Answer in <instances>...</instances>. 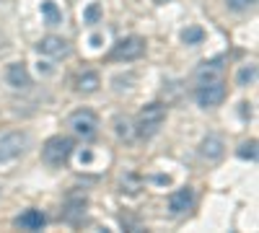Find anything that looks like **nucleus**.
I'll return each instance as SVG.
<instances>
[{
	"instance_id": "2eb2a0df",
	"label": "nucleus",
	"mask_w": 259,
	"mask_h": 233,
	"mask_svg": "<svg viewBox=\"0 0 259 233\" xmlns=\"http://www.w3.org/2000/svg\"><path fill=\"white\" fill-rule=\"evenodd\" d=\"M41 16H45L47 26H57L62 21V13L57 11V6L52 3V0H41Z\"/></svg>"
},
{
	"instance_id": "f3484780",
	"label": "nucleus",
	"mask_w": 259,
	"mask_h": 233,
	"mask_svg": "<svg viewBox=\"0 0 259 233\" xmlns=\"http://www.w3.org/2000/svg\"><path fill=\"white\" fill-rule=\"evenodd\" d=\"M239 158L244 161H256V140H246L239 145Z\"/></svg>"
},
{
	"instance_id": "1a4fd4ad",
	"label": "nucleus",
	"mask_w": 259,
	"mask_h": 233,
	"mask_svg": "<svg viewBox=\"0 0 259 233\" xmlns=\"http://www.w3.org/2000/svg\"><path fill=\"white\" fill-rule=\"evenodd\" d=\"M36 50L41 55H47V57H68L70 55V44L62 36H45L36 44Z\"/></svg>"
},
{
	"instance_id": "423d86ee",
	"label": "nucleus",
	"mask_w": 259,
	"mask_h": 233,
	"mask_svg": "<svg viewBox=\"0 0 259 233\" xmlns=\"http://www.w3.org/2000/svg\"><path fill=\"white\" fill-rule=\"evenodd\" d=\"M197 104L202 109H212V107H221L223 99H226V86L223 80H212V83H200L197 94H194Z\"/></svg>"
},
{
	"instance_id": "0eeeda50",
	"label": "nucleus",
	"mask_w": 259,
	"mask_h": 233,
	"mask_svg": "<svg viewBox=\"0 0 259 233\" xmlns=\"http://www.w3.org/2000/svg\"><path fill=\"white\" fill-rule=\"evenodd\" d=\"M6 80H8L11 88H18V91L29 88L31 86V75H29L26 62H11V65L6 68Z\"/></svg>"
},
{
	"instance_id": "20e7f679",
	"label": "nucleus",
	"mask_w": 259,
	"mask_h": 233,
	"mask_svg": "<svg viewBox=\"0 0 259 233\" xmlns=\"http://www.w3.org/2000/svg\"><path fill=\"white\" fill-rule=\"evenodd\" d=\"M29 148V135L21 130H11L0 135V163H8L13 158H18Z\"/></svg>"
},
{
	"instance_id": "4468645a",
	"label": "nucleus",
	"mask_w": 259,
	"mask_h": 233,
	"mask_svg": "<svg viewBox=\"0 0 259 233\" xmlns=\"http://www.w3.org/2000/svg\"><path fill=\"white\" fill-rule=\"evenodd\" d=\"M254 83H256V65L249 62V65H244L239 73H236V86L246 88V86H254Z\"/></svg>"
},
{
	"instance_id": "a211bd4d",
	"label": "nucleus",
	"mask_w": 259,
	"mask_h": 233,
	"mask_svg": "<svg viewBox=\"0 0 259 233\" xmlns=\"http://www.w3.org/2000/svg\"><path fill=\"white\" fill-rule=\"evenodd\" d=\"M114 124H117V135H119V137H124V140L133 137V122H130L127 117H117Z\"/></svg>"
},
{
	"instance_id": "39448f33",
	"label": "nucleus",
	"mask_w": 259,
	"mask_h": 233,
	"mask_svg": "<svg viewBox=\"0 0 259 233\" xmlns=\"http://www.w3.org/2000/svg\"><path fill=\"white\" fill-rule=\"evenodd\" d=\"M143 52H145V39L143 36H124L112 47L109 60H117V62L124 60L127 62V60H138Z\"/></svg>"
},
{
	"instance_id": "6ab92c4d",
	"label": "nucleus",
	"mask_w": 259,
	"mask_h": 233,
	"mask_svg": "<svg viewBox=\"0 0 259 233\" xmlns=\"http://www.w3.org/2000/svg\"><path fill=\"white\" fill-rule=\"evenodd\" d=\"M226 6L233 13H244V11H251L256 6V0H226Z\"/></svg>"
},
{
	"instance_id": "dca6fc26",
	"label": "nucleus",
	"mask_w": 259,
	"mask_h": 233,
	"mask_svg": "<svg viewBox=\"0 0 259 233\" xmlns=\"http://www.w3.org/2000/svg\"><path fill=\"white\" fill-rule=\"evenodd\" d=\"M202 39H205V31L200 26H187L182 31V41H184V44H200Z\"/></svg>"
},
{
	"instance_id": "7ed1b4c3",
	"label": "nucleus",
	"mask_w": 259,
	"mask_h": 233,
	"mask_svg": "<svg viewBox=\"0 0 259 233\" xmlns=\"http://www.w3.org/2000/svg\"><path fill=\"white\" fill-rule=\"evenodd\" d=\"M68 127H70L78 137L91 140V137H96V132H99V117H96V112H91V109H75V112L68 117Z\"/></svg>"
},
{
	"instance_id": "f257e3e1",
	"label": "nucleus",
	"mask_w": 259,
	"mask_h": 233,
	"mask_svg": "<svg viewBox=\"0 0 259 233\" xmlns=\"http://www.w3.org/2000/svg\"><path fill=\"white\" fill-rule=\"evenodd\" d=\"M163 122H166V107L153 101V104H148V107L140 109V114H138V119H135L133 127H135V135L140 140H150L153 135L161 132Z\"/></svg>"
},
{
	"instance_id": "f03ea898",
	"label": "nucleus",
	"mask_w": 259,
	"mask_h": 233,
	"mask_svg": "<svg viewBox=\"0 0 259 233\" xmlns=\"http://www.w3.org/2000/svg\"><path fill=\"white\" fill-rule=\"evenodd\" d=\"M73 140L65 137V135H52L45 145H41V161H45L47 166L57 168L62 163H68V158L73 156Z\"/></svg>"
},
{
	"instance_id": "ddd939ff",
	"label": "nucleus",
	"mask_w": 259,
	"mask_h": 233,
	"mask_svg": "<svg viewBox=\"0 0 259 233\" xmlns=\"http://www.w3.org/2000/svg\"><path fill=\"white\" fill-rule=\"evenodd\" d=\"M99 86H101V78H99V73H94V70L80 73V75L75 78V91H80V94H94V91H99Z\"/></svg>"
},
{
	"instance_id": "aec40b11",
	"label": "nucleus",
	"mask_w": 259,
	"mask_h": 233,
	"mask_svg": "<svg viewBox=\"0 0 259 233\" xmlns=\"http://www.w3.org/2000/svg\"><path fill=\"white\" fill-rule=\"evenodd\" d=\"M96 18H99V3H94L89 11H85V21H89V24H94Z\"/></svg>"
},
{
	"instance_id": "9d476101",
	"label": "nucleus",
	"mask_w": 259,
	"mask_h": 233,
	"mask_svg": "<svg viewBox=\"0 0 259 233\" xmlns=\"http://www.w3.org/2000/svg\"><path fill=\"white\" fill-rule=\"evenodd\" d=\"M13 225L21 228V230H41L47 225V218L41 210H24V213L13 220Z\"/></svg>"
},
{
	"instance_id": "9b49d317",
	"label": "nucleus",
	"mask_w": 259,
	"mask_h": 233,
	"mask_svg": "<svg viewBox=\"0 0 259 233\" xmlns=\"http://www.w3.org/2000/svg\"><path fill=\"white\" fill-rule=\"evenodd\" d=\"M221 57L218 60H210V62H202V65L194 70V78H197V83H212V80H221L223 75V65H221Z\"/></svg>"
},
{
	"instance_id": "f8f14e48",
	"label": "nucleus",
	"mask_w": 259,
	"mask_h": 233,
	"mask_svg": "<svg viewBox=\"0 0 259 233\" xmlns=\"http://www.w3.org/2000/svg\"><path fill=\"white\" fill-rule=\"evenodd\" d=\"M200 156L207 158V161H221V158H223V140L215 137V135L205 137V140L200 143Z\"/></svg>"
},
{
	"instance_id": "412c9836",
	"label": "nucleus",
	"mask_w": 259,
	"mask_h": 233,
	"mask_svg": "<svg viewBox=\"0 0 259 233\" xmlns=\"http://www.w3.org/2000/svg\"><path fill=\"white\" fill-rule=\"evenodd\" d=\"M156 6H166V3H171V0H153Z\"/></svg>"
},
{
	"instance_id": "6e6552de",
	"label": "nucleus",
	"mask_w": 259,
	"mask_h": 233,
	"mask_svg": "<svg viewBox=\"0 0 259 233\" xmlns=\"http://www.w3.org/2000/svg\"><path fill=\"white\" fill-rule=\"evenodd\" d=\"M192 207H194V189H192V187L177 189V192L168 197V210H171V213H174V215L189 213Z\"/></svg>"
}]
</instances>
